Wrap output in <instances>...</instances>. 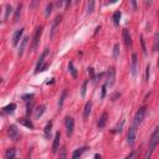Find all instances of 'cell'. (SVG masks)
I'll return each instance as SVG.
<instances>
[{"instance_id": "obj_1", "label": "cell", "mask_w": 159, "mask_h": 159, "mask_svg": "<svg viewBox=\"0 0 159 159\" xmlns=\"http://www.w3.org/2000/svg\"><path fill=\"white\" fill-rule=\"evenodd\" d=\"M158 143H159V125L155 127V129L153 130V133H152V135H150L149 147H148V150H147V153H145L144 159H150V158H152V155H153V153H154V149L157 148Z\"/></svg>"}, {"instance_id": "obj_2", "label": "cell", "mask_w": 159, "mask_h": 159, "mask_svg": "<svg viewBox=\"0 0 159 159\" xmlns=\"http://www.w3.org/2000/svg\"><path fill=\"white\" fill-rule=\"evenodd\" d=\"M47 55H48V48H45L43 50V52L41 53V56H40V58H39V61H37V65H36V68H35V73H39V72H42V71H45L46 68H47V63H46V57H47Z\"/></svg>"}, {"instance_id": "obj_3", "label": "cell", "mask_w": 159, "mask_h": 159, "mask_svg": "<svg viewBox=\"0 0 159 159\" xmlns=\"http://www.w3.org/2000/svg\"><path fill=\"white\" fill-rule=\"evenodd\" d=\"M145 111H147V107H140L138 111H137V113H135V116H134V120H133V124L135 125V127H139L140 124H142V122H143V119H144V117H145Z\"/></svg>"}, {"instance_id": "obj_4", "label": "cell", "mask_w": 159, "mask_h": 159, "mask_svg": "<svg viewBox=\"0 0 159 159\" xmlns=\"http://www.w3.org/2000/svg\"><path fill=\"white\" fill-rule=\"evenodd\" d=\"M137 128L134 124H132V127L129 128L128 130V134H127V143L132 147L134 143H135V138H137Z\"/></svg>"}, {"instance_id": "obj_5", "label": "cell", "mask_w": 159, "mask_h": 159, "mask_svg": "<svg viewBox=\"0 0 159 159\" xmlns=\"http://www.w3.org/2000/svg\"><path fill=\"white\" fill-rule=\"evenodd\" d=\"M65 125H66L67 137H71L73 134V129H75V119L72 117H66L65 118Z\"/></svg>"}, {"instance_id": "obj_6", "label": "cell", "mask_w": 159, "mask_h": 159, "mask_svg": "<svg viewBox=\"0 0 159 159\" xmlns=\"http://www.w3.org/2000/svg\"><path fill=\"white\" fill-rule=\"evenodd\" d=\"M114 81H116V70H114V67H111V68L107 71L106 84H107V86H109V87H112V86H113V83H114Z\"/></svg>"}, {"instance_id": "obj_7", "label": "cell", "mask_w": 159, "mask_h": 159, "mask_svg": "<svg viewBox=\"0 0 159 159\" xmlns=\"http://www.w3.org/2000/svg\"><path fill=\"white\" fill-rule=\"evenodd\" d=\"M42 30H43V27H42V26H39V27L36 29V31H35V35H34V39H32L31 50H35V48L37 47V45H39V41H40V37H41V35H42Z\"/></svg>"}, {"instance_id": "obj_8", "label": "cell", "mask_w": 159, "mask_h": 159, "mask_svg": "<svg viewBox=\"0 0 159 159\" xmlns=\"http://www.w3.org/2000/svg\"><path fill=\"white\" fill-rule=\"evenodd\" d=\"M138 72V57L137 53H132V62H130V75L133 77L137 76Z\"/></svg>"}, {"instance_id": "obj_9", "label": "cell", "mask_w": 159, "mask_h": 159, "mask_svg": "<svg viewBox=\"0 0 159 159\" xmlns=\"http://www.w3.org/2000/svg\"><path fill=\"white\" fill-rule=\"evenodd\" d=\"M22 34H24V29H19V30H16L15 32H14V35H12V46H17V43L20 42V40H22L21 37H22Z\"/></svg>"}, {"instance_id": "obj_10", "label": "cell", "mask_w": 159, "mask_h": 159, "mask_svg": "<svg viewBox=\"0 0 159 159\" xmlns=\"http://www.w3.org/2000/svg\"><path fill=\"white\" fill-rule=\"evenodd\" d=\"M61 20H62V16H61V15H57V16L55 17L53 24H52V27H51V32H50V39L53 37V35H55V32H56V29H57V26L60 25Z\"/></svg>"}, {"instance_id": "obj_11", "label": "cell", "mask_w": 159, "mask_h": 159, "mask_svg": "<svg viewBox=\"0 0 159 159\" xmlns=\"http://www.w3.org/2000/svg\"><path fill=\"white\" fill-rule=\"evenodd\" d=\"M7 134H9L10 139H12V140L19 139V130L16 129L15 125H10V127L7 128Z\"/></svg>"}, {"instance_id": "obj_12", "label": "cell", "mask_w": 159, "mask_h": 159, "mask_svg": "<svg viewBox=\"0 0 159 159\" xmlns=\"http://www.w3.org/2000/svg\"><path fill=\"white\" fill-rule=\"evenodd\" d=\"M27 42H29V37H27V36L22 37V40H21V42H20L19 51H17V56H19V57H21V56H22V53H24V51H25V47H26Z\"/></svg>"}, {"instance_id": "obj_13", "label": "cell", "mask_w": 159, "mask_h": 159, "mask_svg": "<svg viewBox=\"0 0 159 159\" xmlns=\"http://www.w3.org/2000/svg\"><path fill=\"white\" fill-rule=\"evenodd\" d=\"M123 40H124V43L127 47H132V37H130V34L127 29L123 30Z\"/></svg>"}, {"instance_id": "obj_14", "label": "cell", "mask_w": 159, "mask_h": 159, "mask_svg": "<svg viewBox=\"0 0 159 159\" xmlns=\"http://www.w3.org/2000/svg\"><path fill=\"white\" fill-rule=\"evenodd\" d=\"M60 139H61V133H60V132H57V133L55 134L53 144H52V152H53V153H56V152H57V149H58V147H60Z\"/></svg>"}, {"instance_id": "obj_15", "label": "cell", "mask_w": 159, "mask_h": 159, "mask_svg": "<svg viewBox=\"0 0 159 159\" xmlns=\"http://www.w3.org/2000/svg\"><path fill=\"white\" fill-rule=\"evenodd\" d=\"M91 109H92V102L88 101V102L84 104V108H83V119H84V120H87V118L89 117Z\"/></svg>"}, {"instance_id": "obj_16", "label": "cell", "mask_w": 159, "mask_h": 159, "mask_svg": "<svg viewBox=\"0 0 159 159\" xmlns=\"http://www.w3.org/2000/svg\"><path fill=\"white\" fill-rule=\"evenodd\" d=\"M17 122H19L21 125H24V127H26V128H29V129H34V123H32L30 119H27V118H19Z\"/></svg>"}, {"instance_id": "obj_17", "label": "cell", "mask_w": 159, "mask_h": 159, "mask_svg": "<svg viewBox=\"0 0 159 159\" xmlns=\"http://www.w3.org/2000/svg\"><path fill=\"white\" fill-rule=\"evenodd\" d=\"M107 119H108V113H107V112H103L102 116H101V118H99V120H98V124H97L99 129L104 128V125H106V123H107Z\"/></svg>"}, {"instance_id": "obj_18", "label": "cell", "mask_w": 159, "mask_h": 159, "mask_svg": "<svg viewBox=\"0 0 159 159\" xmlns=\"http://www.w3.org/2000/svg\"><path fill=\"white\" fill-rule=\"evenodd\" d=\"M87 149H88L87 147H82V148L76 149V150L73 152V154H72V159H80V158H81V155H82Z\"/></svg>"}, {"instance_id": "obj_19", "label": "cell", "mask_w": 159, "mask_h": 159, "mask_svg": "<svg viewBox=\"0 0 159 159\" xmlns=\"http://www.w3.org/2000/svg\"><path fill=\"white\" fill-rule=\"evenodd\" d=\"M6 159H15L16 158V149L15 148H9L5 153Z\"/></svg>"}, {"instance_id": "obj_20", "label": "cell", "mask_w": 159, "mask_h": 159, "mask_svg": "<svg viewBox=\"0 0 159 159\" xmlns=\"http://www.w3.org/2000/svg\"><path fill=\"white\" fill-rule=\"evenodd\" d=\"M15 109H16V104L15 103H10V104H7V106H5L2 108V112L4 113H14Z\"/></svg>"}, {"instance_id": "obj_21", "label": "cell", "mask_w": 159, "mask_h": 159, "mask_svg": "<svg viewBox=\"0 0 159 159\" xmlns=\"http://www.w3.org/2000/svg\"><path fill=\"white\" fill-rule=\"evenodd\" d=\"M124 119H120V122H118L117 123V125L113 128V133H120L122 132V129H123V125H124Z\"/></svg>"}, {"instance_id": "obj_22", "label": "cell", "mask_w": 159, "mask_h": 159, "mask_svg": "<svg viewBox=\"0 0 159 159\" xmlns=\"http://www.w3.org/2000/svg\"><path fill=\"white\" fill-rule=\"evenodd\" d=\"M43 112H45V106H40V107H37L36 111H35V118H36V119L40 118V117L43 114Z\"/></svg>"}, {"instance_id": "obj_23", "label": "cell", "mask_w": 159, "mask_h": 159, "mask_svg": "<svg viewBox=\"0 0 159 159\" xmlns=\"http://www.w3.org/2000/svg\"><path fill=\"white\" fill-rule=\"evenodd\" d=\"M51 129H52V122H47L46 127H45V137L46 138H50V134H51Z\"/></svg>"}, {"instance_id": "obj_24", "label": "cell", "mask_w": 159, "mask_h": 159, "mask_svg": "<svg viewBox=\"0 0 159 159\" xmlns=\"http://www.w3.org/2000/svg\"><path fill=\"white\" fill-rule=\"evenodd\" d=\"M119 20H120V11H116L113 14V24L116 26H118L119 25Z\"/></svg>"}, {"instance_id": "obj_25", "label": "cell", "mask_w": 159, "mask_h": 159, "mask_svg": "<svg viewBox=\"0 0 159 159\" xmlns=\"http://www.w3.org/2000/svg\"><path fill=\"white\" fill-rule=\"evenodd\" d=\"M68 70H70L72 77L76 78V77H77V71H76V68H75V66H73V62H70V63H68Z\"/></svg>"}, {"instance_id": "obj_26", "label": "cell", "mask_w": 159, "mask_h": 159, "mask_svg": "<svg viewBox=\"0 0 159 159\" xmlns=\"http://www.w3.org/2000/svg\"><path fill=\"white\" fill-rule=\"evenodd\" d=\"M12 12V6L11 5H6V9H5V15H4V21L7 20L9 15Z\"/></svg>"}, {"instance_id": "obj_27", "label": "cell", "mask_w": 159, "mask_h": 159, "mask_svg": "<svg viewBox=\"0 0 159 159\" xmlns=\"http://www.w3.org/2000/svg\"><path fill=\"white\" fill-rule=\"evenodd\" d=\"M21 9H22V5L20 4V5L17 6L16 11H15V16H14V22H16V21L19 20V16H20V14H21Z\"/></svg>"}, {"instance_id": "obj_28", "label": "cell", "mask_w": 159, "mask_h": 159, "mask_svg": "<svg viewBox=\"0 0 159 159\" xmlns=\"http://www.w3.org/2000/svg\"><path fill=\"white\" fill-rule=\"evenodd\" d=\"M58 159H67V152H66V148H61L60 150V154H58Z\"/></svg>"}, {"instance_id": "obj_29", "label": "cell", "mask_w": 159, "mask_h": 159, "mask_svg": "<svg viewBox=\"0 0 159 159\" xmlns=\"http://www.w3.org/2000/svg\"><path fill=\"white\" fill-rule=\"evenodd\" d=\"M154 50L159 51V32H157L154 37Z\"/></svg>"}, {"instance_id": "obj_30", "label": "cell", "mask_w": 159, "mask_h": 159, "mask_svg": "<svg viewBox=\"0 0 159 159\" xmlns=\"http://www.w3.org/2000/svg\"><path fill=\"white\" fill-rule=\"evenodd\" d=\"M93 9H94V1H89L87 4V14H92Z\"/></svg>"}, {"instance_id": "obj_31", "label": "cell", "mask_w": 159, "mask_h": 159, "mask_svg": "<svg viewBox=\"0 0 159 159\" xmlns=\"http://www.w3.org/2000/svg\"><path fill=\"white\" fill-rule=\"evenodd\" d=\"M52 7H53V4H47V6H46V11H45V15H46V16H48V15L51 14Z\"/></svg>"}, {"instance_id": "obj_32", "label": "cell", "mask_w": 159, "mask_h": 159, "mask_svg": "<svg viewBox=\"0 0 159 159\" xmlns=\"http://www.w3.org/2000/svg\"><path fill=\"white\" fill-rule=\"evenodd\" d=\"M87 83H88L87 80L82 83V88H81V96H82V97H84V94H86V86H87Z\"/></svg>"}, {"instance_id": "obj_33", "label": "cell", "mask_w": 159, "mask_h": 159, "mask_svg": "<svg viewBox=\"0 0 159 159\" xmlns=\"http://www.w3.org/2000/svg\"><path fill=\"white\" fill-rule=\"evenodd\" d=\"M32 107H34V103H32V101H30V103H27V107H26V113L27 114H30L32 112Z\"/></svg>"}, {"instance_id": "obj_34", "label": "cell", "mask_w": 159, "mask_h": 159, "mask_svg": "<svg viewBox=\"0 0 159 159\" xmlns=\"http://www.w3.org/2000/svg\"><path fill=\"white\" fill-rule=\"evenodd\" d=\"M149 73H150V66L147 65V68H145V81L147 82L149 81Z\"/></svg>"}, {"instance_id": "obj_35", "label": "cell", "mask_w": 159, "mask_h": 159, "mask_svg": "<svg viewBox=\"0 0 159 159\" xmlns=\"http://www.w3.org/2000/svg\"><path fill=\"white\" fill-rule=\"evenodd\" d=\"M140 42H142V47H143V53L147 56V50H145V45H144V40H143V36H140Z\"/></svg>"}, {"instance_id": "obj_36", "label": "cell", "mask_w": 159, "mask_h": 159, "mask_svg": "<svg viewBox=\"0 0 159 159\" xmlns=\"http://www.w3.org/2000/svg\"><path fill=\"white\" fill-rule=\"evenodd\" d=\"M118 52H119V45H118V43H116V45H114V53H113V55H114V57H117V56H118Z\"/></svg>"}, {"instance_id": "obj_37", "label": "cell", "mask_w": 159, "mask_h": 159, "mask_svg": "<svg viewBox=\"0 0 159 159\" xmlns=\"http://www.w3.org/2000/svg\"><path fill=\"white\" fill-rule=\"evenodd\" d=\"M65 96H66V91H63V92H62L61 99H60V102H58V106H60V107H62V104H63V98H65Z\"/></svg>"}, {"instance_id": "obj_38", "label": "cell", "mask_w": 159, "mask_h": 159, "mask_svg": "<svg viewBox=\"0 0 159 159\" xmlns=\"http://www.w3.org/2000/svg\"><path fill=\"white\" fill-rule=\"evenodd\" d=\"M106 88H107V84L104 83V84L102 86V94H101L102 98H104V96H106Z\"/></svg>"}, {"instance_id": "obj_39", "label": "cell", "mask_w": 159, "mask_h": 159, "mask_svg": "<svg viewBox=\"0 0 159 159\" xmlns=\"http://www.w3.org/2000/svg\"><path fill=\"white\" fill-rule=\"evenodd\" d=\"M32 97H34V94L31 93V94H25L22 98H24L25 101H31V98H32Z\"/></svg>"}, {"instance_id": "obj_40", "label": "cell", "mask_w": 159, "mask_h": 159, "mask_svg": "<svg viewBox=\"0 0 159 159\" xmlns=\"http://www.w3.org/2000/svg\"><path fill=\"white\" fill-rule=\"evenodd\" d=\"M88 73L91 75V77H92V80L94 81V78H96V77H94V72H93V68H88Z\"/></svg>"}, {"instance_id": "obj_41", "label": "cell", "mask_w": 159, "mask_h": 159, "mask_svg": "<svg viewBox=\"0 0 159 159\" xmlns=\"http://www.w3.org/2000/svg\"><path fill=\"white\" fill-rule=\"evenodd\" d=\"M133 157H134V152H132V153H130V154H129V155H127V157H125V158H124V159H132V158H133Z\"/></svg>"}, {"instance_id": "obj_42", "label": "cell", "mask_w": 159, "mask_h": 159, "mask_svg": "<svg viewBox=\"0 0 159 159\" xmlns=\"http://www.w3.org/2000/svg\"><path fill=\"white\" fill-rule=\"evenodd\" d=\"M93 159H101V155H99V154H96V155H94V158H93Z\"/></svg>"}, {"instance_id": "obj_43", "label": "cell", "mask_w": 159, "mask_h": 159, "mask_svg": "<svg viewBox=\"0 0 159 159\" xmlns=\"http://www.w3.org/2000/svg\"><path fill=\"white\" fill-rule=\"evenodd\" d=\"M15 159H17V158H15Z\"/></svg>"}]
</instances>
